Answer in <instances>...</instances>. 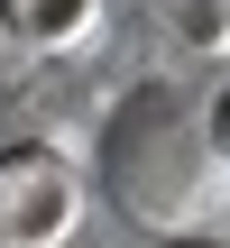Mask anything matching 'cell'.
I'll return each instance as SVG.
<instances>
[{
  "instance_id": "6da1fadb",
  "label": "cell",
  "mask_w": 230,
  "mask_h": 248,
  "mask_svg": "<svg viewBox=\"0 0 230 248\" xmlns=\"http://www.w3.org/2000/svg\"><path fill=\"white\" fill-rule=\"evenodd\" d=\"M101 184H111V202H120L129 230L203 239L212 212H221V193H230V166H221V147H212L203 101H184L166 83L129 92L111 110V129H101Z\"/></svg>"
},
{
  "instance_id": "7a4b0ae2",
  "label": "cell",
  "mask_w": 230,
  "mask_h": 248,
  "mask_svg": "<svg viewBox=\"0 0 230 248\" xmlns=\"http://www.w3.org/2000/svg\"><path fill=\"white\" fill-rule=\"evenodd\" d=\"M83 230V175L65 147L18 138L0 147V248H65Z\"/></svg>"
},
{
  "instance_id": "3957f363",
  "label": "cell",
  "mask_w": 230,
  "mask_h": 248,
  "mask_svg": "<svg viewBox=\"0 0 230 248\" xmlns=\"http://www.w3.org/2000/svg\"><path fill=\"white\" fill-rule=\"evenodd\" d=\"M0 28L28 55H83L101 37V0H0Z\"/></svg>"
},
{
  "instance_id": "277c9868",
  "label": "cell",
  "mask_w": 230,
  "mask_h": 248,
  "mask_svg": "<svg viewBox=\"0 0 230 248\" xmlns=\"http://www.w3.org/2000/svg\"><path fill=\"white\" fill-rule=\"evenodd\" d=\"M148 9H166V28L184 37V46H221V0H148Z\"/></svg>"
},
{
  "instance_id": "5b68a950",
  "label": "cell",
  "mask_w": 230,
  "mask_h": 248,
  "mask_svg": "<svg viewBox=\"0 0 230 248\" xmlns=\"http://www.w3.org/2000/svg\"><path fill=\"white\" fill-rule=\"evenodd\" d=\"M203 120H212V147H221V166H230V83L203 101Z\"/></svg>"
},
{
  "instance_id": "8992f818",
  "label": "cell",
  "mask_w": 230,
  "mask_h": 248,
  "mask_svg": "<svg viewBox=\"0 0 230 248\" xmlns=\"http://www.w3.org/2000/svg\"><path fill=\"white\" fill-rule=\"evenodd\" d=\"M166 248H221V239H212V230H203V239H166Z\"/></svg>"
}]
</instances>
